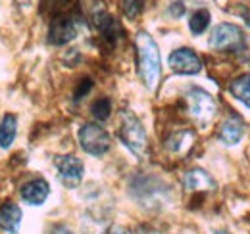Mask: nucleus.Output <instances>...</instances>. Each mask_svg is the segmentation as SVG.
<instances>
[{"instance_id": "nucleus-1", "label": "nucleus", "mask_w": 250, "mask_h": 234, "mask_svg": "<svg viewBox=\"0 0 250 234\" xmlns=\"http://www.w3.org/2000/svg\"><path fill=\"white\" fill-rule=\"evenodd\" d=\"M137 61H139V73L141 79L145 83V87L154 90L160 83V75H162V61H160V50L154 39L141 31L137 35Z\"/></svg>"}, {"instance_id": "nucleus-3", "label": "nucleus", "mask_w": 250, "mask_h": 234, "mask_svg": "<svg viewBox=\"0 0 250 234\" xmlns=\"http://www.w3.org/2000/svg\"><path fill=\"white\" fill-rule=\"evenodd\" d=\"M79 144L91 156H104L112 146V138L98 123H85L79 129Z\"/></svg>"}, {"instance_id": "nucleus-20", "label": "nucleus", "mask_w": 250, "mask_h": 234, "mask_svg": "<svg viewBox=\"0 0 250 234\" xmlns=\"http://www.w3.org/2000/svg\"><path fill=\"white\" fill-rule=\"evenodd\" d=\"M91 88H93V81H91V79H81L79 85H77V88H75V92H73L75 102H79L81 98H85V96L89 94Z\"/></svg>"}, {"instance_id": "nucleus-13", "label": "nucleus", "mask_w": 250, "mask_h": 234, "mask_svg": "<svg viewBox=\"0 0 250 234\" xmlns=\"http://www.w3.org/2000/svg\"><path fill=\"white\" fill-rule=\"evenodd\" d=\"M18 133V117L6 114L0 121V148H10Z\"/></svg>"}, {"instance_id": "nucleus-2", "label": "nucleus", "mask_w": 250, "mask_h": 234, "mask_svg": "<svg viewBox=\"0 0 250 234\" xmlns=\"http://www.w3.org/2000/svg\"><path fill=\"white\" fill-rule=\"evenodd\" d=\"M120 138L135 156H139V157L146 156V148H148L146 131H145L143 123L139 121V117L135 116V114L124 112L122 127H120Z\"/></svg>"}, {"instance_id": "nucleus-23", "label": "nucleus", "mask_w": 250, "mask_h": 234, "mask_svg": "<svg viewBox=\"0 0 250 234\" xmlns=\"http://www.w3.org/2000/svg\"><path fill=\"white\" fill-rule=\"evenodd\" d=\"M52 234H73L67 227H63V225H58V227H54L52 229Z\"/></svg>"}, {"instance_id": "nucleus-21", "label": "nucleus", "mask_w": 250, "mask_h": 234, "mask_svg": "<svg viewBox=\"0 0 250 234\" xmlns=\"http://www.w3.org/2000/svg\"><path fill=\"white\" fill-rule=\"evenodd\" d=\"M169 12H171L173 16H183V12H185V6H183L181 2H175V4L169 8Z\"/></svg>"}, {"instance_id": "nucleus-14", "label": "nucleus", "mask_w": 250, "mask_h": 234, "mask_svg": "<svg viewBox=\"0 0 250 234\" xmlns=\"http://www.w3.org/2000/svg\"><path fill=\"white\" fill-rule=\"evenodd\" d=\"M229 90L235 98H239L241 102H245L250 108V73L249 75H243L239 79H235L231 85H229Z\"/></svg>"}, {"instance_id": "nucleus-8", "label": "nucleus", "mask_w": 250, "mask_h": 234, "mask_svg": "<svg viewBox=\"0 0 250 234\" xmlns=\"http://www.w3.org/2000/svg\"><path fill=\"white\" fill-rule=\"evenodd\" d=\"M169 67L181 75H194L202 69V63L190 48H177L169 54Z\"/></svg>"}, {"instance_id": "nucleus-5", "label": "nucleus", "mask_w": 250, "mask_h": 234, "mask_svg": "<svg viewBox=\"0 0 250 234\" xmlns=\"http://www.w3.org/2000/svg\"><path fill=\"white\" fill-rule=\"evenodd\" d=\"M185 100H187L188 114L200 123L210 121L216 114L214 98L202 88H188L187 94H185Z\"/></svg>"}, {"instance_id": "nucleus-24", "label": "nucleus", "mask_w": 250, "mask_h": 234, "mask_svg": "<svg viewBox=\"0 0 250 234\" xmlns=\"http://www.w3.org/2000/svg\"><path fill=\"white\" fill-rule=\"evenodd\" d=\"M216 234H229V233H223V231H221V233H216Z\"/></svg>"}, {"instance_id": "nucleus-12", "label": "nucleus", "mask_w": 250, "mask_h": 234, "mask_svg": "<svg viewBox=\"0 0 250 234\" xmlns=\"http://www.w3.org/2000/svg\"><path fill=\"white\" fill-rule=\"evenodd\" d=\"M241 136H243V125H241V121L227 119V121L221 123V127H219V140L223 144L233 146V144H237L241 140Z\"/></svg>"}, {"instance_id": "nucleus-9", "label": "nucleus", "mask_w": 250, "mask_h": 234, "mask_svg": "<svg viewBox=\"0 0 250 234\" xmlns=\"http://www.w3.org/2000/svg\"><path fill=\"white\" fill-rule=\"evenodd\" d=\"M50 194V186L44 178H35L21 188V200L29 205H42Z\"/></svg>"}, {"instance_id": "nucleus-17", "label": "nucleus", "mask_w": 250, "mask_h": 234, "mask_svg": "<svg viewBox=\"0 0 250 234\" xmlns=\"http://www.w3.org/2000/svg\"><path fill=\"white\" fill-rule=\"evenodd\" d=\"M91 112H93L94 119L106 121V119L110 117V114H112V102H110V98H98L93 104Z\"/></svg>"}, {"instance_id": "nucleus-15", "label": "nucleus", "mask_w": 250, "mask_h": 234, "mask_svg": "<svg viewBox=\"0 0 250 234\" xmlns=\"http://www.w3.org/2000/svg\"><path fill=\"white\" fill-rule=\"evenodd\" d=\"M210 25V12L208 10H196L188 20V29L192 35H202Z\"/></svg>"}, {"instance_id": "nucleus-22", "label": "nucleus", "mask_w": 250, "mask_h": 234, "mask_svg": "<svg viewBox=\"0 0 250 234\" xmlns=\"http://www.w3.org/2000/svg\"><path fill=\"white\" fill-rule=\"evenodd\" d=\"M106 234H131V231L129 229H125V227H110L108 231H106Z\"/></svg>"}, {"instance_id": "nucleus-10", "label": "nucleus", "mask_w": 250, "mask_h": 234, "mask_svg": "<svg viewBox=\"0 0 250 234\" xmlns=\"http://www.w3.org/2000/svg\"><path fill=\"white\" fill-rule=\"evenodd\" d=\"M21 217H23V213H21L18 204H14V202L2 204V207H0V229L10 234H18L20 225H21Z\"/></svg>"}, {"instance_id": "nucleus-7", "label": "nucleus", "mask_w": 250, "mask_h": 234, "mask_svg": "<svg viewBox=\"0 0 250 234\" xmlns=\"http://www.w3.org/2000/svg\"><path fill=\"white\" fill-rule=\"evenodd\" d=\"M75 37H77L75 20L71 16H63V14L54 16V20L50 23V29H48V42L60 46V44H67Z\"/></svg>"}, {"instance_id": "nucleus-6", "label": "nucleus", "mask_w": 250, "mask_h": 234, "mask_svg": "<svg viewBox=\"0 0 250 234\" xmlns=\"http://www.w3.org/2000/svg\"><path fill=\"white\" fill-rule=\"evenodd\" d=\"M56 169H58V176L62 180L63 186L67 188H77L83 180V173H85V165L79 157L75 156H60L56 157Z\"/></svg>"}, {"instance_id": "nucleus-16", "label": "nucleus", "mask_w": 250, "mask_h": 234, "mask_svg": "<svg viewBox=\"0 0 250 234\" xmlns=\"http://www.w3.org/2000/svg\"><path fill=\"white\" fill-rule=\"evenodd\" d=\"M190 140H192V133H188V131H181V133H175L171 138H167V148L173 152V154H179V152H183L185 148L190 144Z\"/></svg>"}, {"instance_id": "nucleus-18", "label": "nucleus", "mask_w": 250, "mask_h": 234, "mask_svg": "<svg viewBox=\"0 0 250 234\" xmlns=\"http://www.w3.org/2000/svg\"><path fill=\"white\" fill-rule=\"evenodd\" d=\"M146 0H124V12L129 20H135L141 16V12L145 10Z\"/></svg>"}, {"instance_id": "nucleus-19", "label": "nucleus", "mask_w": 250, "mask_h": 234, "mask_svg": "<svg viewBox=\"0 0 250 234\" xmlns=\"http://www.w3.org/2000/svg\"><path fill=\"white\" fill-rule=\"evenodd\" d=\"M67 4H69V0H41L42 10H44V12H46V10L56 12V16H58V12H62Z\"/></svg>"}, {"instance_id": "nucleus-4", "label": "nucleus", "mask_w": 250, "mask_h": 234, "mask_svg": "<svg viewBox=\"0 0 250 234\" xmlns=\"http://www.w3.org/2000/svg\"><path fill=\"white\" fill-rule=\"evenodd\" d=\"M210 46L223 52H237L245 46V33L233 23H219L210 35Z\"/></svg>"}, {"instance_id": "nucleus-11", "label": "nucleus", "mask_w": 250, "mask_h": 234, "mask_svg": "<svg viewBox=\"0 0 250 234\" xmlns=\"http://www.w3.org/2000/svg\"><path fill=\"white\" fill-rule=\"evenodd\" d=\"M216 186L214 178L208 175L206 171L202 169H190L187 175H185V188L187 190H212Z\"/></svg>"}]
</instances>
